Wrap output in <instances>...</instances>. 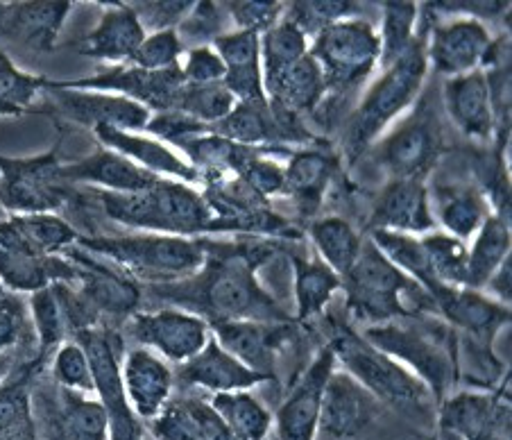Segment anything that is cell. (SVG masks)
<instances>
[{"instance_id": "1", "label": "cell", "mask_w": 512, "mask_h": 440, "mask_svg": "<svg viewBox=\"0 0 512 440\" xmlns=\"http://www.w3.org/2000/svg\"><path fill=\"white\" fill-rule=\"evenodd\" d=\"M152 291L170 302L182 304L207 316L211 325L232 320H256V323H286V313L261 289L256 266L241 252L204 264L202 273L193 277L152 286Z\"/></svg>"}, {"instance_id": "2", "label": "cell", "mask_w": 512, "mask_h": 440, "mask_svg": "<svg viewBox=\"0 0 512 440\" xmlns=\"http://www.w3.org/2000/svg\"><path fill=\"white\" fill-rule=\"evenodd\" d=\"M98 200L109 218L134 230L184 239L204 232H220L216 211L211 209L204 193L168 177H159L148 189L136 193L98 191Z\"/></svg>"}, {"instance_id": "3", "label": "cell", "mask_w": 512, "mask_h": 440, "mask_svg": "<svg viewBox=\"0 0 512 440\" xmlns=\"http://www.w3.org/2000/svg\"><path fill=\"white\" fill-rule=\"evenodd\" d=\"M343 289L352 316L368 320L370 325L435 311L431 293L392 266L372 241H363L361 255L343 277Z\"/></svg>"}, {"instance_id": "4", "label": "cell", "mask_w": 512, "mask_h": 440, "mask_svg": "<svg viewBox=\"0 0 512 440\" xmlns=\"http://www.w3.org/2000/svg\"><path fill=\"white\" fill-rule=\"evenodd\" d=\"M75 245L93 257L109 259L125 273L166 284L200 273L209 259V248L204 241L168 234L102 236V239H78Z\"/></svg>"}, {"instance_id": "5", "label": "cell", "mask_w": 512, "mask_h": 440, "mask_svg": "<svg viewBox=\"0 0 512 440\" xmlns=\"http://www.w3.org/2000/svg\"><path fill=\"white\" fill-rule=\"evenodd\" d=\"M429 59H426V37L417 35L395 64L383 69L381 80L374 82L368 96L349 118L345 148L349 159L363 155L379 134L413 103L420 93Z\"/></svg>"}, {"instance_id": "6", "label": "cell", "mask_w": 512, "mask_h": 440, "mask_svg": "<svg viewBox=\"0 0 512 440\" xmlns=\"http://www.w3.org/2000/svg\"><path fill=\"white\" fill-rule=\"evenodd\" d=\"M329 345L336 361L345 366L347 375H352L374 400L401 406V409L424 404L426 384L422 379L399 366L397 359L374 348L361 334L340 329Z\"/></svg>"}, {"instance_id": "7", "label": "cell", "mask_w": 512, "mask_h": 440, "mask_svg": "<svg viewBox=\"0 0 512 440\" xmlns=\"http://www.w3.org/2000/svg\"><path fill=\"white\" fill-rule=\"evenodd\" d=\"M309 55L322 69L324 84H327L324 93H336V96L343 93L345 96L368 78L374 66L379 64V32L368 21H338L313 39Z\"/></svg>"}, {"instance_id": "8", "label": "cell", "mask_w": 512, "mask_h": 440, "mask_svg": "<svg viewBox=\"0 0 512 440\" xmlns=\"http://www.w3.org/2000/svg\"><path fill=\"white\" fill-rule=\"evenodd\" d=\"M361 336L383 354L417 370L422 382L435 391V397L445 393L449 379L454 375V354H451L445 334H433L431 325L417 327L390 320V323L370 325Z\"/></svg>"}, {"instance_id": "9", "label": "cell", "mask_w": 512, "mask_h": 440, "mask_svg": "<svg viewBox=\"0 0 512 440\" xmlns=\"http://www.w3.org/2000/svg\"><path fill=\"white\" fill-rule=\"evenodd\" d=\"M62 184L55 152L25 162L0 157V200L7 209L21 214H50L64 202Z\"/></svg>"}, {"instance_id": "10", "label": "cell", "mask_w": 512, "mask_h": 440, "mask_svg": "<svg viewBox=\"0 0 512 440\" xmlns=\"http://www.w3.org/2000/svg\"><path fill=\"white\" fill-rule=\"evenodd\" d=\"M46 89L53 91L59 112L71 121L87 128H114L123 132L145 130L150 123V109L118 93L68 89L64 84L46 82Z\"/></svg>"}, {"instance_id": "11", "label": "cell", "mask_w": 512, "mask_h": 440, "mask_svg": "<svg viewBox=\"0 0 512 440\" xmlns=\"http://www.w3.org/2000/svg\"><path fill=\"white\" fill-rule=\"evenodd\" d=\"M75 270L64 257H48L25 239L14 220L0 223V279L14 291H39L53 282L73 279Z\"/></svg>"}, {"instance_id": "12", "label": "cell", "mask_w": 512, "mask_h": 440, "mask_svg": "<svg viewBox=\"0 0 512 440\" xmlns=\"http://www.w3.org/2000/svg\"><path fill=\"white\" fill-rule=\"evenodd\" d=\"M440 152V128L435 114L420 109L379 143V162L392 177L424 180Z\"/></svg>"}, {"instance_id": "13", "label": "cell", "mask_w": 512, "mask_h": 440, "mask_svg": "<svg viewBox=\"0 0 512 440\" xmlns=\"http://www.w3.org/2000/svg\"><path fill=\"white\" fill-rule=\"evenodd\" d=\"M68 89H87V91H105V93H118L139 103L143 107H152L161 112H175L179 93L184 89L182 69L166 71H143V69H114L102 75H93L87 80L75 82H59Z\"/></svg>"}, {"instance_id": "14", "label": "cell", "mask_w": 512, "mask_h": 440, "mask_svg": "<svg viewBox=\"0 0 512 440\" xmlns=\"http://www.w3.org/2000/svg\"><path fill=\"white\" fill-rule=\"evenodd\" d=\"M132 334L139 343L155 348L166 359L184 363L195 357L209 341V323L198 313L182 309H161L155 313H136Z\"/></svg>"}, {"instance_id": "15", "label": "cell", "mask_w": 512, "mask_h": 440, "mask_svg": "<svg viewBox=\"0 0 512 440\" xmlns=\"http://www.w3.org/2000/svg\"><path fill=\"white\" fill-rule=\"evenodd\" d=\"M78 343L84 348L91 363L93 384L105 402L107 418L112 420L114 440H139L136 438V422L132 418L130 406L125 400V386L121 370H118L114 336L102 329L89 327L75 334Z\"/></svg>"}, {"instance_id": "16", "label": "cell", "mask_w": 512, "mask_h": 440, "mask_svg": "<svg viewBox=\"0 0 512 440\" xmlns=\"http://www.w3.org/2000/svg\"><path fill=\"white\" fill-rule=\"evenodd\" d=\"M510 404L501 395L460 393L440 409L442 440H508Z\"/></svg>"}, {"instance_id": "17", "label": "cell", "mask_w": 512, "mask_h": 440, "mask_svg": "<svg viewBox=\"0 0 512 440\" xmlns=\"http://www.w3.org/2000/svg\"><path fill=\"white\" fill-rule=\"evenodd\" d=\"M336 368V357L331 345L320 350L313 359L309 370L304 372L300 382L290 391L288 400L277 413V434L279 440H313L320 425L324 388Z\"/></svg>"}, {"instance_id": "18", "label": "cell", "mask_w": 512, "mask_h": 440, "mask_svg": "<svg viewBox=\"0 0 512 440\" xmlns=\"http://www.w3.org/2000/svg\"><path fill=\"white\" fill-rule=\"evenodd\" d=\"M492 44L490 32L479 19H456L435 25L431 37L426 39V59L433 69L456 78L472 71H479L485 53Z\"/></svg>"}, {"instance_id": "19", "label": "cell", "mask_w": 512, "mask_h": 440, "mask_svg": "<svg viewBox=\"0 0 512 440\" xmlns=\"http://www.w3.org/2000/svg\"><path fill=\"white\" fill-rule=\"evenodd\" d=\"M435 227L429 189L417 177H392L372 207L370 232L426 234Z\"/></svg>"}, {"instance_id": "20", "label": "cell", "mask_w": 512, "mask_h": 440, "mask_svg": "<svg viewBox=\"0 0 512 440\" xmlns=\"http://www.w3.org/2000/svg\"><path fill=\"white\" fill-rule=\"evenodd\" d=\"M435 311L451 325L481 345L490 343L503 325L510 323V307L467 286H433L429 291Z\"/></svg>"}, {"instance_id": "21", "label": "cell", "mask_w": 512, "mask_h": 440, "mask_svg": "<svg viewBox=\"0 0 512 440\" xmlns=\"http://www.w3.org/2000/svg\"><path fill=\"white\" fill-rule=\"evenodd\" d=\"M213 50L225 64L223 84L236 103L268 107L261 71V41L254 32H229L213 39Z\"/></svg>"}, {"instance_id": "22", "label": "cell", "mask_w": 512, "mask_h": 440, "mask_svg": "<svg viewBox=\"0 0 512 440\" xmlns=\"http://www.w3.org/2000/svg\"><path fill=\"white\" fill-rule=\"evenodd\" d=\"M220 348L232 354L259 375L272 379L275 357L288 341L290 329L284 323H256V320H232L213 325Z\"/></svg>"}, {"instance_id": "23", "label": "cell", "mask_w": 512, "mask_h": 440, "mask_svg": "<svg viewBox=\"0 0 512 440\" xmlns=\"http://www.w3.org/2000/svg\"><path fill=\"white\" fill-rule=\"evenodd\" d=\"M377 402L352 375L331 372L318 427L331 438H354L374 420Z\"/></svg>"}, {"instance_id": "24", "label": "cell", "mask_w": 512, "mask_h": 440, "mask_svg": "<svg viewBox=\"0 0 512 440\" xmlns=\"http://www.w3.org/2000/svg\"><path fill=\"white\" fill-rule=\"evenodd\" d=\"M177 379L184 386H200L213 393H234L241 388L270 382L268 377L243 366L241 361L220 348L216 338H209L207 345L195 357L182 363Z\"/></svg>"}, {"instance_id": "25", "label": "cell", "mask_w": 512, "mask_h": 440, "mask_svg": "<svg viewBox=\"0 0 512 440\" xmlns=\"http://www.w3.org/2000/svg\"><path fill=\"white\" fill-rule=\"evenodd\" d=\"M270 109L279 116H293L313 112L324 100V75L311 55H304L295 64L286 66L272 78L263 80Z\"/></svg>"}, {"instance_id": "26", "label": "cell", "mask_w": 512, "mask_h": 440, "mask_svg": "<svg viewBox=\"0 0 512 440\" xmlns=\"http://www.w3.org/2000/svg\"><path fill=\"white\" fill-rule=\"evenodd\" d=\"M98 141L107 150H114L118 155L132 159L134 164H139L145 171H150L157 177H168V180H177L184 184H198L202 182L195 168L175 155L173 150L164 146L161 141L139 137V134L114 130V128H96L93 130Z\"/></svg>"}, {"instance_id": "27", "label": "cell", "mask_w": 512, "mask_h": 440, "mask_svg": "<svg viewBox=\"0 0 512 440\" xmlns=\"http://www.w3.org/2000/svg\"><path fill=\"white\" fill-rule=\"evenodd\" d=\"M445 105L456 128L467 137L488 141L494 134L490 89L483 71L456 75L445 82Z\"/></svg>"}, {"instance_id": "28", "label": "cell", "mask_w": 512, "mask_h": 440, "mask_svg": "<svg viewBox=\"0 0 512 440\" xmlns=\"http://www.w3.org/2000/svg\"><path fill=\"white\" fill-rule=\"evenodd\" d=\"M59 177L64 182H87L102 186L109 193H136L148 189L159 177L145 171L132 159L118 155L114 150L93 152L91 157L71 166H59Z\"/></svg>"}, {"instance_id": "29", "label": "cell", "mask_w": 512, "mask_h": 440, "mask_svg": "<svg viewBox=\"0 0 512 440\" xmlns=\"http://www.w3.org/2000/svg\"><path fill=\"white\" fill-rule=\"evenodd\" d=\"M123 386L141 418H157L166 409L173 372L164 361L148 350H134L127 354L123 366Z\"/></svg>"}, {"instance_id": "30", "label": "cell", "mask_w": 512, "mask_h": 440, "mask_svg": "<svg viewBox=\"0 0 512 440\" xmlns=\"http://www.w3.org/2000/svg\"><path fill=\"white\" fill-rule=\"evenodd\" d=\"M68 12L71 3L0 5V35L23 41L30 48L50 50Z\"/></svg>"}, {"instance_id": "31", "label": "cell", "mask_w": 512, "mask_h": 440, "mask_svg": "<svg viewBox=\"0 0 512 440\" xmlns=\"http://www.w3.org/2000/svg\"><path fill=\"white\" fill-rule=\"evenodd\" d=\"M145 30L136 19V14L130 5L112 7L107 10L98 28L84 37L78 50L87 57L107 59V62H130L136 50L143 44Z\"/></svg>"}, {"instance_id": "32", "label": "cell", "mask_w": 512, "mask_h": 440, "mask_svg": "<svg viewBox=\"0 0 512 440\" xmlns=\"http://www.w3.org/2000/svg\"><path fill=\"white\" fill-rule=\"evenodd\" d=\"M429 202L435 211L433 218L438 216L440 223L449 236L458 241H465L481 230L485 218L490 216L488 200L472 184L451 182V184H435Z\"/></svg>"}, {"instance_id": "33", "label": "cell", "mask_w": 512, "mask_h": 440, "mask_svg": "<svg viewBox=\"0 0 512 440\" xmlns=\"http://www.w3.org/2000/svg\"><path fill=\"white\" fill-rule=\"evenodd\" d=\"M338 171V157L331 152L306 148L290 152L284 168V193L295 200L302 214L311 216L318 211L331 177Z\"/></svg>"}, {"instance_id": "34", "label": "cell", "mask_w": 512, "mask_h": 440, "mask_svg": "<svg viewBox=\"0 0 512 440\" xmlns=\"http://www.w3.org/2000/svg\"><path fill=\"white\" fill-rule=\"evenodd\" d=\"M57 409L44 411L53 440H107V411L102 404L89 402L75 391H59Z\"/></svg>"}, {"instance_id": "35", "label": "cell", "mask_w": 512, "mask_h": 440, "mask_svg": "<svg viewBox=\"0 0 512 440\" xmlns=\"http://www.w3.org/2000/svg\"><path fill=\"white\" fill-rule=\"evenodd\" d=\"M510 223L508 216L490 214L476 232L472 250H467V289L481 291L503 261L510 257Z\"/></svg>"}, {"instance_id": "36", "label": "cell", "mask_w": 512, "mask_h": 440, "mask_svg": "<svg viewBox=\"0 0 512 440\" xmlns=\"http://www.w3.org/2000/svg\"><path fill=\"white\" fill-rule=\"evenodd\" d=\"M295 268V302L297 318L306 320L322 313L327 302L343 289V279L331 270L320 257L302 259L293 257Z\"/></svg>"}, {"instance_id": "37", "label": "cell", "mask_w": 512, "mask_h": 440, "mask_svg": "<svg viewBox=\"0 0 512 440\" xmlns=\"http://www.w3.org/2000/svg\"><path fill=\"white\" fill-rule=\"evenodd\" d=\"M309 234L315 248H318L320 259L343 279L361 255V236L347 220L338 216L315 220L309 227Z\"/></svg>"}, {"instance_id": "38", "label": "cell", "mask_w": 512, "mask_h": 440, "mask_svg": "<svg viewBox=\"0 0 512 440\" xmlns=\"http://www.w3.org/2000/svg\"><path fill=\"white\" fill-rule=\"evenodd\" d=\"M372 243L377 245L379 252L386 257L392 266L399 268L406 277L415 279L417 284H422L426 291H431L433 286H438L435 277L431 273L429 257L422 245V239H415L413 234H401V232H386V230H374L370 232Z\"/></svg>"}, {"instance_id": "39", "label": "cell", "mask_w": 512, "mask_h": 440, "mask_svg": "<svg viewBox=\"0 0 512 440\" xmlns=\"http://www.w3.org/2000/svg\"><path fill=\"white\" fill-rule=\"evenodd\" d=\"M238 440H263L270 429V413L252 395L216 393L209 402Z\"/></svg>"}, {"instance_id": "40", "label": "cell", "mask_w": 512, "mask_h": 440, "mask_svg": "<svg viewBox=\"0 0 512 440\" xmlns=\"http://www.w3.org/2000/svg\"><path fill=\"white\" fill-rule=\"evenodd\" d=\"M261 41V71L263 80L272 78L286 66L295 64L297 59L309 55L306 37L290 21H279L275 28L263 32Z\"/></svg>"}, {"instance_id": "41", "label": "cell", "mask_w": 512, "mask_h": 440, "mask_svg": "<svg viewBox=\"0 0 512 440\" xmlns=\"http://www.w3.org/2000/svg\"><path fill=\"white\" fill-rule=\"evenodd\" d=\"M417 21L415 3H383V21L379 32L381 55L379 62L383 69H388L397 59L406 53V48L413 44Z\"/></svg>"}, {"instance_id": "42", "label": "cell", "mask_w": 512, "mask_h": 440, "mask_svg": "<svg viewBox=\"0 0 512 440\" xmlns=\"http://www.w3.org/2000/svg\"><path fill=\"white\" fill-rule=\"evenodd\" d=\"M435 282L442 286H465L467 245L449 234H429L422 239Z\"/></svg>"}, {"instance_id": "43", "label": "cell", "mask_w": 512, "mask_h": 440, "mask_svg": "<svg viewBox=\"0 0 512 440\" xmlns=\"http://www.w3.org/2000/svg\"><path fill=\"white\" fill-rule=\"evenodd\" d=\"M356 12L358 5L349 0H297V3L286 5V21L293 23L306 39H315L329 25L352 19Z\"/></svg>"}, {"instance_id": "44", "label": "cell", "mask_w": 512, "mask_h": 440, "mask_svg": "<svg viewBox=\"0 0 512 440\" xmlns=\"http://www.w3.org/2000/svg\"><path fill=\"white\" fill-rule=\"evenodd\" d=\"M12 220L25 234V239L48 257L59 255L64 248L80 239L78 232L55 214H16Z\"/></svg>"}, {"instance_id": "45", "label": "cell", "mask_w": 512, "mask_h": 440, "mask_svg": "<svg viewBox=\"0 0 512 440\" xmlns=\"http://www.w3.org/2000/svg\"><path fill=\"white\" fill-rule=\"evenodd\" d=\"M234 105L236 100L223 82L204 84V87H189V84H184L175 112L191 116L204 125H213L223 121L232 112Z\"/></svg>"}, {"instance_id": "46", "label": "cell", "mask_w": 512, "mask_h": 440, "mask_svg": "<svg viewBox=\"0 0 512 440\" xmlns=\"http://www.w3.org/2000/svg\"><path fill=\"white\" fill-rule=\"evenodd\" d=\"M41 89H46L44 78L21 73L10 59L0 55V114H12L28 107Z\"/></svg>"}, {"instance_id": "47", "label": "cell", "mask_w": 512, "mask_h": 440, "mask_svg": "<svg viewBox=\"0 0 512 440\" xmlns=\"http://www.w3.org/2000/svg\"><path fill=\"white\" fill-rule=\"evenodd\" d=\"M182 39H179L177 30H161L152 32L150 37L143 39V44L136 50L130 64L143 71H166L179 66V57H182Z\"/></svg>"}, {"instance_id": "48", "label": "cell", "mask_w": 512, "mask_h": 440, "mask_svg": "<svg viewBox=\"0 0 512 440\" xmlns=\"http://www.w3.org/2000/svg\"><path fill=\"white\" fill-rule=\"evenodd\" d=\"M53 372L59 386L68 388V391H96L89 357L78 341H68L59 348V352L55 354Z\"/></svg>"}, {"instance_id": "49", "label": "cell", "mask_w": 512, "mask_h": 440, "mask_svg": "<svg viewBox=\"0 0 512 440\" xmlns=\"http://www.w3.org/2000/svg\"><path fill=\"white\" fill-rule=\"evenodd\" d=\"M173 409L179 413V418L184 420V425L191 429V434L198 440H238L229 431L223 418L207 402L186 397V400L175 402Z\"/></svg>"}, {"instance_id": "50", "label": "cell", "mask_w": 512, "mask_h": 440, "mask_svg": "<svg viewBox=\"0 0 512 440\" xmlns=\"http://www.w3.org/2000/svg\"><path fill=\"white\" fill-rule=\"evenodd\" d=\"M32 332L28 304L16 293H0V354H10Z\"/></svg>"}, {"instance_id": "51", "label": "cell", "mask_w": 512, "mask_h": 440, "mask_svg": "<svg viewBox=\"0 0 512 440\" xmlns=\"http://www.w3.org/2000/svg\"><path fill=\"white\" fill-rule=\"evenodd\" d=\"M225 5L236 30L254 32L259 37L270 28H275L281 21V14L286 12L284 3H259V0H236V3Z\"/></svg>"}, {"instance_id": "52", "label": "cell", "mask_w": 512, "mask_h": 440, "mask_svg": "<svg viewBox=\"0 0 512 440\" xmlns=\"http://www.w3.org/2000/svg\"><path fill=\"white\" fill-rule=\"evenodd\" d=\"M179 69H182L184 84H189V87H204V84L225 80V64L213 46L193 48L186 57V64L179 66Z\"/></svg>"}, {"instance_id": "53", "label": "cell", "mask_w": 512, "mask_h": 440, "mask_svg": "<svg viewBox=\"0 0 512 440\" xmlns=\"http://www.w3.org/2000/svg\"><path fill=\"white\" fill-rule=\"evenodd\" d=\"M191 0H182V3H136L132 10L136 19L145 28H152L155 32L161 30H175V25L186 19V14L193 10Z\"/></svg>"}, {"instance_id": "54", "label": "cell", "mask_w": 512, "mask_h": 440, "mask_svg": "<svg viewBox=\"0 0 512 440\" xmlns=\"http://www.w3.org/2000/svg\"><path fill=\"white\" fill-rule=\"evenodd\" d=\"M220 28H223L220 7L213 3H195L193 10L186 14V19L179 23V30L189 39H216Z\"/></svg>"}, {"instance_id": "55", "label": "cell", "mask_w": 512, "mask_h": 440, "mask_svg": "<svg viewBox=\"0 0 512 440\" xmlns=\"http://www.w3.org/2000/svg\"><path fill=\"white\" fill-rule=\"evenodd\" d=\"M152 434L159 440H198L191 434V429L184 425V420L179 418L173 404L166 406V409L157 416V420L152 422Z\"/></svg>"}, {"instance_id": "56", "label": "cell", "mask_w": 512, "mask_h": 440, "mask_svg": "<svg viewBox=\"0 0 512 440\" xmlns=\"http://www.w3.org/2000/svg\"><path fill=\"white\" fill-rule=\"evenodd\" d=\"M438 14H467V19L479 16H497L506 10L508 3H433L429 5Z\"/></svg>"}, {"instance_id": "57", "label": "cell", "mask_w": 512, "mask_h": 440, "mask_svg": "<svg viewBox=\"0 0 512 440\" xmlns=\"http://www.w3.org/2000/svg\"><path fill=\"white\" fill-rule=\"evenodd\" d=\"M510 275H512V259L508 257L497 270H494L492 277L488 279V284L483 286V289L490 293L492 300H497L499 304H506V307H510Z\"/></svg>"}, {"instance_id": "58", "label": "cell", "mask_w": 512, "mask_h": 440, "mask_svg": "<svg viewBox=\"0 0 512 440\" xmlns=\"http://www.w3.org/2000/svg\"><path fill=\"white\" fill-rule=\"evenodd\" d=\"M12 368V354H0V379H3Z\"/></svg>"}, {"instance_id": "59", "label": "cell", "mask_w": 512, "mask_h": 440, "mask_svg": "<svg viewBox=\"0 0 512 440\" xmlns=\"http://www.w3.org/2000/svg\"><path fill=\"white\" fill-rule=\"evenodd\" d=\"M0 223H3V205H0Z\"/></svg>"}, {"instance_id": "60", "label": "cell", "mask_w": 512, "mask_h": 440, "mask_svg": "<svg viewBox=\"0 0 512 440\" xmlns=\"http://www.w3.org/2000/svg\"><path fill=\"white\" fill-rule=\"evenodd\" d=\"M0 293H3V289H0Z\"/></svg>"}]
</instances>
